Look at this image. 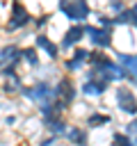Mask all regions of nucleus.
I'll use <instances>...</instances> for the list:
<instances>
[{
	"label": "nucleus",
	"instance_id": "obj_7",
	"mask_svg": "<svg viewBox=\"0 0 137 146\" xmlns=\"http://www.w3.org/2000/svg\"><path fill=\"white\" fill-rule=\"evenodd\" d=\"M84 32H87L84 43L91 50H105V52H112L114 50V32L112 30L98 27L96 23L89 21V23H84Z\"/></svg>",
	"mask_w": 137,
	"mask_h": 146
},
{
	"label": "nucleus",
	"instance_id": "obj_4",
	"mask_svg": "<svg viewBox=\"0 0 137 146\" xmlns=\"http://www.w3.org/2000/svg\"><path fill=\"white\" fill-rule=\"evenodd\" d=\"M78 87H80V96L87 98V100H100V98H105L112 91V84L105 82L91 68H84L82 71V75L78 78Z\"/></svg>",
	"mask_w": 137,
	"mask_h": 146
},
{
	"label": "nucleus",
	"instance_id": "obj_28",
	"mask_svg": "<svg viewBox=\"0 0 137 146\" xmlns=\"http://www.w3.org/2000/svg\"><path fill=\"white\" fill-rule=\"evenodd\" d=\"M132 146H137V132L132 135Z\"/></svg>",
	"mask_w": 137,
	"mask_h": 146
},
{
	"label": "nucleus",
	"instance_id": "obj_12",
	"mask_svg": "<svg viewBox=\"0 0 137 146\" xmlns=\"http://www.w3.org/2000/svg\"><path fill=\"white\" fill-rule=\"evenodd\" d=\"M21 41H7L0 46V68L2 66H16V68H23V62H21Z\"/></svg>",
	"mask_w": 137,
	"mask_h": 146
},
{
	"label": "nucleus",
	"instance_id": "obj_16",
	"mask_svg": "<svg viewBox=\"0 0 137 146\" xmlns=\"http://www.w3.org/2000/svg\"><path fill=\"white\" fill-rule=\"evenodd\" d=\"M55 21V11H39L34 14V21H32V32H50V25Z\"/></svg>",
	"mask_w": 137,
	"mask_h": 146
},
{
	"label": "nucleus",
	"instance_id": "obj_30",
	"mask_svg": "<svg viewBox=\"0 0 137 146\" xmlns=\"http://www.w3.org/2000/svg\"><path fill=\"white\" fill-rule=\"evenodd\" d=\"M0 98H2V94H0Z\"/></svg>",
	"mask_w": 137,
	"mask_h": 146
},
{
	"label": "nucleus",
	"instance_id": "obj_10",
	"mask_svg": "<svg viewBox=\"0 0 137 146\" xmlns=\"http://www.w3.org/2000/svg\"><path fill=\"white\" fill-rule=\"evenodd\" d=\"M114 123V116L107 112V110H100V107H91L84 116H82V125L89 130V132H96V130H105L107 125Z\"/></svg>",
	"mask_w": 137,
	"mask_h": 146
},
{
	"label": "nucleus",
	"instance_id": "obj_8",
	"mask_svg": "<svg viewBox=\"0 0 137 146\" xmlns=\"http://www.w3.org/2000/svg\"><path fill=\"white\" fill-rule=\"evenodd\" d=\"M32 46L41 52V57H46L50 64H59V59L64 57L59 50L57 39L50 32H32Z\"/></svg>",
	"mask_w": 137,
	"mask_h": 146
},
{
	"label": "nucleus",
	"instance_id": "obj_27",
	"mask_svg": "<svg viewBox=\"0 0 137 146\" xmlns=\"http://www.w3.org/2000/svg\"><path fill=\"white\" fill-rule=\"evenodd\" d=\"M91 2H96V5H105L107 0H91Z\"/></svg>",
	"mask_w": 137,
	"mask_h": 146
},
{
	"label": "nucleus",
	"instance_id": "obj_23",
	"mask_svg": "<svg viewBox=\"0 0 137 146\" xmlns=\"http://www.w3.org/2000/svg\"><path fill=\"white\" fill-rule=\"evenodd\" d=\"M16 123H18V116L16 114H5V119H2V125L5 128H14Z\"/></svg>",
	"mask_w": 137,
	"mask_h": 146
},
{
	"label": "nucleus",
	"instance_id": "obj_3",
	"mask_svg": "<svg viewBox=\"0 0 137 146\" xmlns=\"http://www.w3.org/2000/svg\"><path fill=\"white\" fill-rule=\"evenodd\" d=\"M18 98L32 103L34 107L43 105V103H50V100H55V80H50V78H37L32 82H25Z\"/></svg>",
	"mask_w": 137,
	"mask_h": 146
},
{
	"label": "nucleus",
	"instance_id": "obj_29",
	"mask_svg": "<svg viewBox=\"0 0 137 146\" xmlns=\"http://www.w3.org/2000/svg\"><path fill=\"white\" fill-rule=\"evenodd\" d=\"M126 2H132V0H126Z\"/></svg>",
	"mask_w": 137,
	"mask_h": 146
},
{
	"label": "nucleus",
	"instance_id": "obj_21",
	"mask_svg": "<svg viewBox=\"0 0 137 146\" xmlns=\"http://www.w3.org/2000/svg\"><path fill=\"white\" fill-rule=\"evenodd\" d=\"M128 5H130V2H126V0H107V2L103 5V9H105L110 16H116V14H121Z\"/></svg>",
	"mask_w": 137,
	"mask_h": 146
},
{
	"label": "nucleus",
	"instance_id": "obj_17",
	"mask_svg": "<svg viewBox=\"0 0 137 146\" xmlns=\"http://www.w3.org/2000/svg\"><path fill=\"white\" fill-rule=\"evenodd\" d=\"M91 23H96L98 27H105V30H112L114 32V16H110L105 9H94Z\"/></svg>",
	"mask_w": 137,
	"mask_h": 146
},
{
	"label": "nucleus",
	"instance_id": "obj_1",
	"mask_svg": "<svg viewBox=\"0 0 137 146\" xmlns=\"http://www.w3.org/2000/svg\"><path fill=\"white\" fill-rule=\"evenodd\" d=\"M32 21H34V11L23 2V0H9V9L2 23V32L5 34H23L27 30H32Z\"/></svg>",
	"mask_w": 137,
	"mask_h": 146
},
{
	"label": "nucleus",
	"instance_id": "obj_18",
	"mask_svg": "<svg viewBox=\"0 0 137 146\" xmlns=\"http://www.w3.org/2000/svg\"><path fill=\"white\" fill-rule=\"evenodd\" d=\"M89 55H91V48L87 46V43H82V46H78V48H73L71 52H68V57H73L78 64H82L84 68H87V64H89Z\"/></svg>",
	"mask_w": 137,
	"mask_h": 146
},
{
	"label": "nucleus",
	"instance_id": "obj_15",
	"mask_svg": "<svg viewBox=\"0 0 137 146\" xmlns=\"http://www.w3.org/2000/svg\"><path fill=\"white\" fill-rule=\"evenodd\" d=\"M112 55H114V59L126 68L128 75H135V78H137V55H135V52H121V50H114Z\"/></svg>",
	"mask_w": 137,
	"mask_h": 146
},
{
	"label": "nucleus",
	"instance_id": "obj_5",
	"mask_svg": "<svg viewBox=\"0 0 137 146\" xmlns=\"http://www.w3.org/2000/svg\"><path fill=\"white\" fill-rule=\"evenodd\" d=\"M110 94H112V107L119 114H123L128 119L137 116V91L132 87H128L126 82H121V84H114Z\"/></svg>",
	"mask_w": 137,
	"mask_h": 146
},
{
	"label": "nucleus",
	"instance_id": "obj_13",
	"mask_svg": "<svg viewBox=\"0 0 137 146\" xmlns=\"http://www.w3.org/2000/svg\"><path fill=\"white\" fill-rule=\"evenodd\" d=\"M68 146H91V132L82 123H71L62 137Z\"/></svg>",
	"mask_w": 137,
	"mask_h": 146
},
{
	"label": "nucleus",
	"instance_id": "obj_20",
	"mask_svg": "<svg viewBox=\"0 0 137 146\" xmlns=\"http://www.w3.org/2000/svg\"><path fill=\"white\" fill-rule=\"evenodd\" d=\"M132 9H130V5L121 11V14H116L114 16V30H119V27H130V23H132Z\"/></svg>",
	"mask_w": 137,
	"mask_h": 146
},
{
	"label": "nucleus",
	"instance_id": "obj_25",
	"mask_svg": "<svg viewBox=\"0 0 137 146\" xmlns=\"http://www.w3.org/2000/svg\"><path fill=\"white\" fill-rule=\"evenodd\" d=\"M130 9H132V14L137 16V0H132V2H130Z\"/></svg>",
	"mask_w": 137,
	"mask_h": 146
},
{
	"label": "nucleus",
	"instance_id": "obj_24",
	"mask_svg": "<svg viewBox=\"0 0 137 146\" xmlns=\"http://www.w3.org/2000/svg\"><path fill=\"white\" fill-rule=\"evenodd\" d=\"M126 84H128V87H132V89L137 91V78H135V75H128V78H126Z\"/></svg>",
	"mask_w": 137,
	"mask_h": 146
},
{
	"label": "nucleus",
	"instance_id": "obj_26",
	"mask_svg": "<svg viewBox=\"0 0 137 146\" xmlns=\"http://www.w3.org/2000/svg\"><path fill=\"white\" fill-rule=\"evenodd\" d=\"M130 27H132V30L137 32V16H132V23H130Z\"/></svg>",
	"mask_w": 137,
	"mask_h": 146
},
{
	"label": "nucleus",
	"instance_id": "obj_22",
	"mask_svg": "<svg viewBox=\"0 0 137 146\" xmlns=\"http://www.w3.org/2000/svg\"><path fill=\"white\" fill-rule=\"evenodd\" d=\"M59 141V137H53V135H43L39 141H37V146H55Z\"/></svg>",
	"mask_w": 137,
	"mask_h": 146
},
{
	"label": "nucleus",
	"instance_id": "obj_6",
	"mask_svg": "<svg viewBox=\"0 0 137 146\" xmlns=\"http://www.w3.org/2000/svg\"><path fill=\"white\" fill-rule=\"evenodd\" d=\"M55 98L59 103H64L66 110H71L78 100H80V87H78V80L73 75H66V73H59L55 78Z\"/></svg>",
	"mask_w": 137,
	"mask_h": 146
},
{
	"label": "nucleus",
	"instance_id": "obj_2",
	"mask_svg": "<svg viewBox=\"0 0 137 146\" xmlns=\"http://www.w3.org/2000/svg\"><path fill=\"white\" fill-rule=\"evenodd\" d=\"M55 14L66 23H89L94 16L91 0H55Z\"/></svg>",
	"mask_w": 137,
	"mask_h": 146
},
{
	"label": "nucleus",
	"instance_id": "obj_9",
	"mask_svg": "<svg viewBox=\"0 0 137 146\" xmlns=\"http://www.w3.org/2000/svg\"><path fill=\"white\" fill-rule=\"evenodd\" d=\"M84 39H87L84 25H82V23H68V25L59 32V36H57V43H59L62 55H68L73 48L82 46V43H84Z\"/></svg>",
	"mask_w": 137,
	"mask_h": 146
},
{
	"label": "nucleus",
	"instance_id": "obj_14",
	"mask_svg": "<svg viewBox=\"0 0 137 146\" xmlns=\"http://www.w3.org/2000/svg\"><path fill=\"white\" fill-rule=\"evenodd\" d=\"M21 62H23V68H27V71H41V66H43V57L32 43L21 46Z\"/></svg>",
	"mask_w": 137,
	"mask_h": 146
},
{
	"label": "nucleus",
	"instance_id": "obj_19",
	"mask_svg": "<svg viewBox=\"0 0 137 146\" xmlns=\"http://www.w3.org/2000/svg\"><path fill=\"white\" fill-rule=\"evenodd\" d=\"M107 146H132V137L126 135L123 130H112V132H110Z\"/></svg>",
	"mask_w": 137,
	"mask_h": 146
},
{
	"label": "nucleus",
	"instance_id": "obj_11",
	"mask_svg": "<svg viewBox=\"0 0 137 146\" xmlns=\"http://www.w3.org/2000/svg\"><path fill=\"white\" fill-rule=\"evenodd\" d=\"M41 121V130H43V135H53V137H64V132H66V128L71 125V121H68V114H53V116H43V119H39Z\"/></svg>",
	"mask_w": 137,
	"mask_h": 146
}]
</instances>
